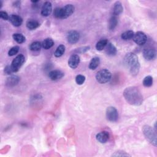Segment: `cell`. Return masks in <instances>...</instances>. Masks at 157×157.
Instances as JSON below:
<instances>
[{
	"mask_svg": "<svg viewBox=\"0 0 157 157\" xmlns=\"http://www.w3.org/2000/svg\"><path fill=\"white\" fill-rule=\"evenodd\" d=\"M124 96L127 103L133 106H141L143 103V96L136 87L126 88L124 92Z\"/></svg>",
	"mask_w": 157,
	"mask_h": 157,
	"instance_id": "cell-1",
	"label": "cell"
},
{
	"mask_svg": "<svg viewBox=\"0 0 157 157\" xmlns=\"http://www.w3.org/2000/svg\"><path fill=\"white\" fill-rule=\"evenodd\" d=\"M124 63L132 75H137L140 71V63L138 57L133 53H128L124 57Z\"/></svg>",
	"mask_w": 157,
	"mask_h": 157,
	"instance_id": "cell-2",
	"label": "cell"
},
{
	"mask_svg": "<svg viewBox=\"0 0 157 157\" xmlns=\"http://www.w3.org/2000/svg\"><path fill=\"white\" fill-rule=\"evenodd\" d=\"M74 12L72 5H66L63 8H57L54 12V16L57 19H65L70 17Z\"/></svg>",
	"mask_w": 157,
	"mask_h": 157,
	"instance_id": "cell-3",
	"label": "cell"
},
{
	"mask_svg": "<svg viewBox=\"0 0 157 157\" xmlns=\"http://www.w3.org/2000/svg\"><path fill=\"white\" fill-rule=\"evenodd\" d=\"M143 134L146 139L153 146L156 147L157 145V137L156 131L149 125H144L142 127Z\"/></svg>",
	"mask_w": 157,
	"mask_h": 157,
	"instance_id": "cell-4",
	"label": "cell"
},
{
	"mask_svg": "<svg viewBox=\"0 0 157 157\" xmlns=\"http://www.w3.org/2000/svg\"><path fill=\"white\" fill-rule=\"evenodd\" d=\"M112 78L111 72L106 69L100 70L96 74V79L101 84H104L109 82Z\"/></svg>",
	"mask_w": 157,
	"mask_h": 157,
	"instance_id": "cell-5",
	"label": "cell"
},
{
	"mask_svg": "<svg viewBox=\"0 0 157 157\" xmlns=\"http://www.w3.org/2000/svg\"><path fill=\"white\" fill-rule=\"evenodd\" d=\"M25 61V56L22 54L17 55L12 61L11 67L13 72H17Z\"/></svg>",
	"mask_w": 157,
	"mask_h": 157,
	"instance_id": "cell-6",
	"label": "cell"
},
{
	"mask_svg": "<svg viewBox=\"0 0 157 157\" xmlns=\"http://www.w3.org/2000/svg\"><path fill=\"white\" fill-rule=\"evenodd\" d=\"M107 119L111 122H115L119 119V113L117 109L114 107L110 106L107 108L106 112Z\"/></svg>",
	"mask_w": 157,
	"mask_h": 157,
	"instance_id": "cell-7",
	"label": "cell"
},
{
	"mask_svg": "<svg viewBox=\"0 0 157 157\" xmlns=\"http://www.w3.org/2000/svg\"><path fill=\"white\" fill-rule=\"evenodd\" d=\"M133 39L136 44L139 46H143L147 42V37L144 32L138 31L134 34Z\"/></svg>",
	"mask_w": 157,
	"mask_h": 157,
	"instance_id": "cell-8",
	"label": "cell"
},
{
	"mask_svg": "<svg viewBox=\"0 0 157 157\" xmlns=\"http://www.w3.org/2000/svg\"><path fill=\"white\" fill-rule=\"evenodd\" d=\"M68 42L71 44L77 43L80 39V34L76 31H70L68 33L67 36Z\"/></svg>",
	"mask_w": 157,
	"mask_h": 157,
	"instance_id": "cell-9",
	"label": "cell"
},
{
	"mask_svg": "<svg viewBox=\"0 0 157 157\" xmlns=\"http://www.w3.org/2000/svg\"><path fill=\"white\" fill-rule=\"evenodd\" d=\"M143 56L146 60H152L156 57V51L152 47L145 48L143 51Z\"/></svg>",
	"mask_w": 157,
	"mask_h": 157,
	"instance_id": "cell-10",
	"label": "cell"
},
{
	"mask_svg": "<svg viewBox=\"0 0 157 157\" xmlns=\"http://www.w3.org/2000/svg\"><path fill=\"white\" fill-rule=\"evenodd\" d=\"M80 57L78 55H72L68 60V65L72 69H75L80 63Z\"/></svg>",
	"mask_w": 157,
	"mask_h": 157,
	"instance_id": "cell-11",
	"label": "cell"
},
{
	"mask_svg": "<svg viewBox=\"0 0 157 157\" xmlns=\"http://www.w3.org/2000/svg\"><path fill=\"white\" fill-rule=\"evenodd\" d=\"M52 11V5L49 2H46L43 6L41 9V15L44 17H48Z\"/></svg>",
	"mask_w": 157,
	"mask_h": 157,
	"instance_id": "cell-12",
	"label": "cell"
},
{
	"mask_svg": "<svg viewBox=\"0 0 157 157\" xmlns=\"http://www.w3.org/2000/svg\"><path fill=\"white\" fill-rule=\"evenodd\" d=\"M20 80V78L19 76L12 75H11L10 77H9L7 78L6 82V84L8 87H14V86L17 85L19 84Z\"/></svg>",
	"mask_w": 157,
	"mask_h": 157,
	"instance_id": "cell-13",
	"label": "cell"
},
{
	"mask_svg": "<svg viewBox=\"0 0 157 157\" xmlns=\"http://www.w3.org/2000/svg\"><path fill=\"white\" fill-rule=\"evenodd\" d=\"M64 73L60 70H53L49 73V77L52 81H57L64 76Z\"/></svg>",
	"mask_w": 157,
	"mask_h": 157,
	"instance_id": "cell-14",
	"label": "cell"
},
{
	"mask_svg": "<svg viewBox=\"0 0 157 157\" xmlns=\"http://www.w3.org/2000/svg\"><path fill=\"white\" fill-rule=\"evenodd\" d=\"M109 138H110L109 133L107 131H101V132L98 133L96 136V140L101 144L106 143L109 141Z\"/></svg>",
	"mask_w": 157,
	"mask_h": 157,
	"instance_id": "cell-15",
	"label": "cell"
},
{
	"mask_svg": "<svg viewBox=\"0 0 157 157\" xmlns=\"http://www.w3.org/2000/svg\"><path fill=\"white\" fill-rule=\"evenodd\" d=\"M9 20L11 23L16 27H19L22 25L23 23V19L22 18L16 14H12L9 17Z\"/></svg>",
	"mask_w": 157,
	"mask_h": 157,
	"instance_id": "cell-16",
	"label": "cell"
},
{
	"mask_svg": "<svg viewBox=\"0 0 157 157\" xmlns=\"http://www.w3.org/2000/svg\"><path fill=\"white\" fill-rule=\"evenodd\" d=\"M124 11V8L120 2H116L113 8V14L115 16H120Z\"/></svg>",
	"mask_w": 157,
	"mask_h": 157,
	"instance_id": "cell-17",
	"label": "cell"
},
{
	"mask_svg": "<svg viewBox=\"0 0 157 157\" xmlns=\"http://www.w3.org/2000/svg\"><path fill=\"white\" fill-rule=\"evenodd\" d=\"M105 52L107 55L114 56L117 54V51L116 47L113 44L108 42L107 46L105 47Z\"/></svg>",
	"mask_w": 157,
	"mask_h": 157,
	"instance_id": "cell-18",
	"label": "cell"
},
{
	"mask_svg": "<svg viewBox=\"0 0 157 157\" xmlns=\"http://www.w3.org/2000/svg\"><path fill=\"white\" fill-rule=\"evenodd\" d=\"M54 45V41L51 38H46L42 43V47L46 50H48L52 47Z\"/></svg>",
	"mask_w": 157,
	"mask_h": 157,
	"instance_id": "cell-19",
	"label": "cell"
},
{
	"mask_svg": "<svg viewBox=\"0 0 157 157\" xmlns=\"http://www.w3.org/2000/svg\"><path fill=\"white\" fill-rule=\"evenodd\" d=\"M26 25L29 30H34L40 26V23L35 20H29L27 21Z\"/></svg>",
	"mask_w": 157,
	"mask_h": 157,
	"instance_id": "cell-20",
	"label": "cell"
},
{
	"mask_svg": "<svg viewBox=\"0 0 157 157\" xmlns=\"http://www.w3.org/2000/svg\"><path fill=\"white\" fill-rule=\"evenodd\" d=\"M118 24V19L117 16H112L109 21L108 28L110 30H113Z\"/></svg>",
	"mask_w": 157,
	"mask_h": 157,
	"instance_id": "cell-21",
	"label": "cell"
},
{
	"mask_svg": "<svg viewBox=\"0 0 157 157\" xmlns=\"http://www.w3.org/2000/svg\"><path fill=\"white\" fill-rule=\"evenodd\" d=\"M100 64V59L98 57H94L92 59L89 64V68L91 70L96 69Z\"/></svg>",
	"mask_w": 157,
	"mask_h": 157,
	"instance_id": "cell-22",
	"label": "cell"
},
{
	"mask_svg": "<svg viewBox=\"0 0 157 157\" xmlns=\"http://www.w3.org/2000/svg\"><path fill=\"white\" fill-rule=\"evenodd\" d=\"M12 37L18 44H22L26 41L25 37L20 33H14L12 35Z\"/></svg>",
	"mask_w": 157,
	"mask_h": 157,
	"instance_id": "cell-23",
	"label": "cell"
},
{
	"mask_svg": "<svg viewBox=\"0 0 157 157\" xmlns=\"http://www.w3.org/2000/svg\"><path fill=\"white\" fill-rule=\"evenodd\" d=\"M107 43H108V41L107 40V39H101V40L99 41L96 44V50L98 51H103V49H105Z\"/></svg>",
	"mask_w": 157,
	"mask_h": 157,
	"instance_id": "cell-24",
	"label": "cell"
},
{
	"mask_svg": "<svg viewBox=\"0 0 157 157\" xmlns=\"http://www.w3.org/2000/svg\"><path fill=\"white\" fill-rule=\"evenodd\" d=\"M134 35V33L133 31L128 30L123 33L121 35V37L124 41H128L133 39Z\"/></svg>",
	"mask_w": 157,
	"mask_h": 157,
	"instance_id": "cell-25",
	"label": "cell"
},
{
	"mask_svg": "<svg viewBox=\"0 0 157 157\" xmlns=\"http://www.w3.org/2000/svg\"><path fill=\"white\" fill-rule=\"evenodd\" d=\"M41 47H42V43L39 41H35L32 43L30 46V50L34 52L40 51Z\"/></svg>",
	"mask_w": 157,
	"mask_h": 157,
	"instance_id": "cell-26",
	"label": "cell"
},
{
	"mask_svg": "<svg viewBox=\"0 0 157 157\" xmlns=\"http://www.w3.org/2000/svg\"><path fill=\"white\" fill-rule=\"evenodd\" d=\"M65 46L64 45H60L57 47L55 53H54V55L56 57H61L65 52Z\"/></svg>",
	"mask_w": 157,
	"mask_h": 157,
	"instance_id": "cell-27",
	"label": "cell"
},
{
	"mask_svg": "<svg viewBox=\"0 0 157 157\" xmlns=\"http://www.w3.org/2000/svg\"><path fill=\"white\" fill-rule=\"evenodd\" d=\"M143 85L145 87H150L153 85V77L150 75L146 76L142 82Z\"/></svg>",
	"mask_w": 157,
	"mask_h": 157,
	"instance_id": "cell-28",
	"label": "cell"
},
{
	"mask_svg": "<svg viewBox=\"0 0 157 157\" xmlns=\"http://www.w3.org/2000/svg\"><path fill=\"white\" fill-rule=\"evenodd\" d=\"M85 81V77L83 75L79 74L75 77V82L77 85H82Z\"/></svg>",
	"mask_w": 157,
	"mask_h": 157,
	"instance_id": "cell-29",
	"label": "cell"
},
{
	"mask_svg": "<svg viewBox=\"0 0 157 157\" xmlns=\"http://www.w3.org/2000/svg\"><path fill=\"white\" fill-rule=\"evenodd\" d=\"M19 46H14L13 47H12L8 52V55L9 57H12L14 56L15 55H16L19 51Z\"/></svg>",
	"mask_w": 157,
	"mask_h": 157,
	"instance_id": "cell-30",
	"label": "cell"
},
{
	"mask_svg": "<svg viewBox=\"0 0 157 157\" xmlns=\"http://www.w3.org/2000/svg\"><path fill=\"white\" fill-rule=\"evenodd\" d=\"M113 156H130V155L124 151H117L112 154Z\"/></svg>",
	"mask_w": 157,
	"mask_h": 157,
	"instance_id": "cell-31",
	"label": "cell"
},
{
	"mask_svg": "<svg viewBox=\"0 0 157 157\" xmlns=\"http://www.w3.org/2000/svg\"><path fill=\"white\" fill-rule=\"evenodd\" d=\"M0 17L5 20H9V16L8 14L5 11H0Z\"/></svg>",
	"mask_w": 157,
	"mask_h": 157,
	"instance_id": "cell-32",
	"label": "cell"
},
{
	"mask_svg": "<svg viewBox=\"0 0 157 157\" xmlns=\"http://www.w3.org/2000/svg\"><path fill=\"white\" fill-rule=\"evenodd\" d=\"M5 73L6 74H11L12 73H13V71L11 69V66H7L5 68Z\"/></svg>",
	"mask_w": 157,
	"mask_h": 157,
	"instance_id": "cell-33",
	"label": "cell"
},
{
	"mask_svg": "<svg viewBox=\"0 0 157 157\" xmlns=\"http://www.w3.org/2000/svg\"><path fill=\"white\" fill-rule=\"evenodd\" d=\"M14 6H15V7H17V8H19V7H20V2H15V3H14Z\"/></svg>",
	"mask_w": 157,
	"mask_h": 157,
	"instance_id": "cell-34",
	"label": "cell"
},
{
	"mask_svg": "<svg viewBox=\"0 0 157 157\" xmlns=\"http://www.w3.org/2000/svg\"><path fill=\"white\" fill-rule=\"evenodd\" d=\"M2 5H3L2 1H0V8H2Z\"/></svg>",
	"mask_w": 157,
	"mask_h": 157,
	"instance_id": "cell-35",
	"label": "cell"
},
{
	"mask_svg": "<svg viewBox=\"0 0 157 157\" xmlns=\"http://www.w3.org/2000/svg\"><path fill=\"white\" fill-rule=\"evenodd\" d=\"M32 3H37L39 2V1H31Z\"/></svg>",
	"mask_w": 157,
	"mask_h": 157,
	"instance_id": "cell-36",
	"label": "cell"
}]
</instances>
